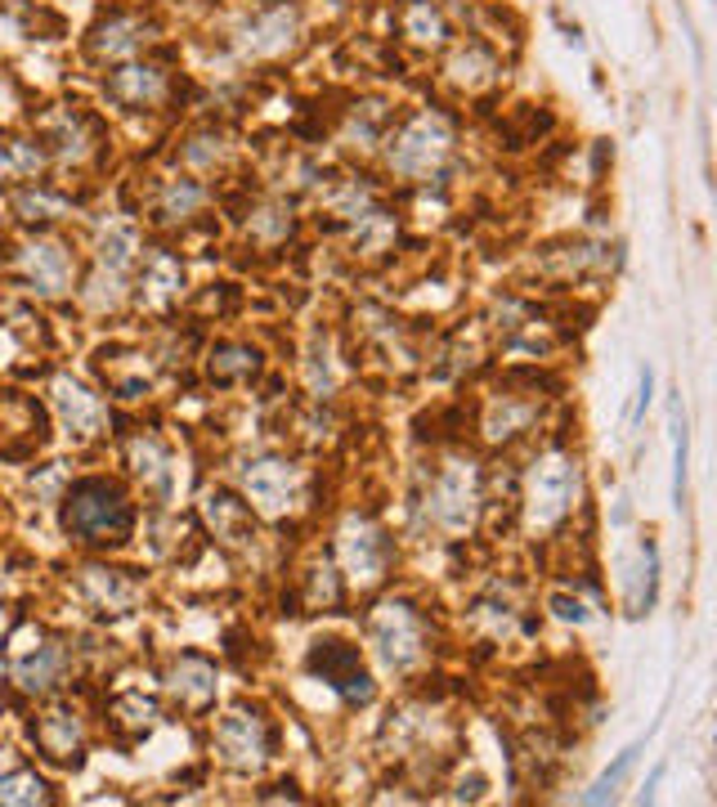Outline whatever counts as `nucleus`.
<instances>
[{
	"label": "nucleus",
	"instance_id": "nucleus-34",
	"mask_svg": "<svg viewBox=\"0 0 717 807\" xmlns=\"http://www.w3.org/2000/svg\"><path fill=\"white\" fill-rule=\"evenodd\" d=\"M673 431H678V440H673V453H678V466H673V503L682 507V498H686V458H691V436H686V413L673 404Z\"/></svg>",
	"mask_w": 717,
	"mask_h": 807
},
{
	"label": "nucleus",
	"instance_id": "nucleus-22",
	"mask_svg": "<svg viewBox=\"0 0 717 807\" xmlns=\"http://www.w3.org/2000/svg\"><path fill=\"white\" fill-rule=\"evenodd\" d=\"M143 41V23L139 19H108L94 27V55H108V59H122V55H135Z\"/></svg>",
	"mask_w": 717,
	"mask_h": 807
},
{
	"label": "nucleus",
	"instance_id": "nucleus-14",
	"mask_svg": "<svg viewBox=\"0 0 717 807\" xmlns=\"http://www.w3.org/2000/svg\"><path fill=\"white\" fill-rule=\"evenodd\" d=\"M55 408H59V417H63V426L72 436H100V426L108 417L100 395H90L85 387H77L72 377H59V382H55Z\"/></svg>",
	"mask_w": 717,
	"mask_h": 807
},
{
	"label": "nucleus",
	"instance_id": "nucleus-11",
	"mask_svg": "<svg viewBox=\"0 0 717 807\" xmlns=\"http://www.w3.org/2000/svg\"><path fill=\"white\" fill-rule=\"evenodd\" d=\"M23 274L41 297H63L72 288V252L59 239H36L23 247Z\"/></svg>",
	"mask_w": 717,
	"mask_h": 807
},
{
	"label": "nucleus",
	"instance_id": "nucleus-40",
	"mask_svg": "<svg viewBox=\"0 0 717 807\" xmlns=\"http://www.w3.org/2000/svg\"><path fill=\"white\" fill-rule=\"evenodd\" d=\"M646 404H650V368H641V387H637V404H633V422L646 413Z\"/></svg>",
	"mask_w": 717,
	"mask_h": 807
},
{
	"label": "nucleus",
	"instance_id": "nucleus-20",
	"mask_svg": "<svg viewBox=\"0 0 717 807\" xmlns=\"http://www.w3.org/2000/svg\"><path fill=\"white\" fill-rule=\"evenodd\" d=\"M126 453H130V466H135V476L143 481V489H153L162 498L171 489V458L162 453V445L149 440V436H135Z\"/></svg>",
	"mask_w": 717,
	"mask_h": 807
},
{
	"label": "nucleus",
	"instance_id": "nucleus-8",
	"mask_svg": "<svg viewBox=\"0 0 717 807\" xmlns=\"http://www.w3.org/2000/svg\"><path fill=\"white\" fill-rule=\"evenodd\" d=\"M310 673L323 678L332 691H337L342 700H350V704H368L377 695V687H372V678L363 669L359 650L350 642H337V637L310 646Z\"/></svg>",
	"mask_w": 717,
	"mask_h": 807
},
{
	"label": "nucleus",
	"instance_id": "nucleus-35",
	"mask_svg": "<svg viewBox=\"0 0 717 807\" xmlns=\"http://www.w3.org/2000/svg\"><path fill=\"white\" fill-rule=\"evenodd\" d=\"M117 718L130 727V731H149L158 723V704L143 700V695H122L117 700Z\"/></svg>",
	"mask_w": 717,
	"mask_h": 807
},
{
	"label": "nucleus",
	"instance_id": "nucleus-31",
	"mask_svg": "<svg viewBox=\"0 0 717 807\" xmlns=\"http://www.w3.org/2000/svg\"><path fill=\"white\" fill-rule=\"evenodd\" d=\"M143 283H149V292H153L158 301H162V297H175V292H180V283H184L180 261H171L166 252L149 256V265H143Z\"/></svg>",
	"mask_w": 717,
	"mask_h": 807
},
{
	"label": "nucleus",
	"instance_id": "nucleus-15",
	"mask_svg": "<svg viewBox=\"0 0 717 807\" xmlns=\"http://www.w3.org/2000/svg\"><path fill=\"white\" fill-rule=\"evenodd\" d=\"M108 94L126 108H149L166 94V72L162 68H149V64H130L122 72H113L108 81Z\"/></svg>",
	"mask_w": 717,
	"mask_h": 807
},
{
	"label": "nucleus",
	"instance_id": "nucleus-7",
	"mask_svg": "<svg viewBox=\"0 0 717 807\" xmlns=\"http://www.w3.org/2000/svg\"><path fill=\"white\" fill-rule=\"evenodd\" d=\"M337 552H342V565L346 575L359 584V588H372L386 579V565H391V539L381 526H372L368 516H346V526L337 534Z\"/></svg>",
	"mask_w": 717,
	"mask_h": 807
},
{
	"label": "nucleus",
	"instance_id": "nucleus-39",
	"mask_svg": "<svg viewBox=\"0 0 717 807\" xmlns=\"http://www.w3.org/2000/svg\"><path fill=\"white\" fill-rule=\"evenodd\" d=\"M552 610L560 614V620H569V624H588V620H592L588 606H583L579 597H565V592H556V597H552Z\"/></svg>",
	"mask_w": 717,
	"mask_h": 807
},
{
	"label": "nucleus",
	"instance_id": "nucleus-29",
	"mask_svg": "<svg viewBox=\"0 0 717 807\" xmlns=\"http://www.w3.org/2000/svg\"><path fill=\"white\" fill-rule=\"evenodd\" d=\"M305 382H310L314 400H327L332 391H337V368H332V355H327V342H323V337H314V346H310Z\"/></svg>",
	"mask_w": 717,
	"mask_h": 807
},
{
	"label": "nucleus",
	"instance_id": "nucleus-41",
	"mask_svg": "<svg viewBox=\"0 0 717 807\" xmlns=\"http://www.w3.org/2000/svg\"><path fill=\"white\" fill-rule=\"evenodd\" d=\"M0 171H14V162H10V149H0Z\"/></svg>",
	"mask_w": 717,
	"mask_h": 807
},
{
	"label": "nucleus",
	"instance_id": "nucleus-36",
	"mask_svg": "<svg viewBox=\"0 0 717 807\" xmlns=\"http://www.w3.org/2000/svg\"><path fill=\"white\" fill-rule=\"evenodd\" d=\"M220 135H198V139H188V149H184V162L188 166H216L220 162Z\"/></svg>",
	"mask_w": 717,
	"mask_h": 807
},
{
	"label": "nucleus",
	"instance_id": "nucleus-9",
	"mask_svg": "<svg viewBox=\"0 0 717 807\" xmlns=\"http://www.w3.org/2000/svg\"><path fill=\"white\" fill-rule=\"evenodd\" d=\"M216 753L220 763L233 768V772H261L265 758H269V736H265V723L247 708H233L216 723Z\"/></svg>",
	"mask_w": 717,
	"mask_h": 807
},
{
	"label": "nucleus",
	"instance_id": "nucleus-10",
	"mask_svg": "<svg viewBox=\"0 0 717 807\" xmlns=\"http://www.w3.org/2000/svg\"><path fill=\"white\" fill-rule=\"evenodd\" d=\"M297 32H301L297 5H269L243 32H238V55H247V59H274L282 50H292Z\"/></svg>",
	"mask_w": 717,
	"mask_h": 807
},
{
	"label": "nucleus",
	"instance_id": "nucleus-16",
	"mask_svg": "<svg viewBox=\"0 0 717 807\" xmlns=\"http://www.w3.org/2000/svg\"><path fill=\"white\" fill-rule=\"evenodd\" d=\"M171 691L184 708H207L216 700V669L203 655H180L171 664Z\"/></svg>",
	"mask_w": 717,
	"mask_h": 807
},
{
	"label": "nucleus",
	"instance_id": "nucleus-6",
	"mask_svg": "<svg viewBox=\"0 0 717 807\" xmlns=\"http://www.w3.org/2000/svg\"><path fill=\"white\" fill-rule=\"evenodd\" d=\"M243 489L261 516L282 520L305 498V471L297 462H282V458H261V462L243 466Z\"/></svg>",
	"mask_w": 717,
	"mask_h": 807
},
{
	"label": "nucleus",
	"instance_id": "nucleus-17",
	"mask_svg": "<svg viewBox=\"0 0 717 807\" xmlns=\"http://www.w3.org/2000/svg\"><path fill=\"white\" fill-rule=\"evenodd\" d=\"M81 592L100 606L104 614H126L135 601H139V588L126 579V575H117V569H100V565H90V569H81Z\"/></svg>",
	"mask_w": 717,
	"mask_h": 807
},
{
	"label": "nucleus",
	"instance_id": "nucleus-23",
	"mask_svg": "<svg viewBox=\"0 0 717 807\" xmlns=\"http://www.w3.org/2000/svg\"><path fill=\"white\" fill-rule=\"evenodd\" d=\"M404 36L417 41V45H444L449 23H444V14L436 5H430V0H408V5H404Z\"/></svg>",
	"mask_w": 717,
	"mask_h": 807
},
{
	"label": "nucleus",
	"instance_id": "nucleus-37",
	"mask_svg": "<svg viewBox=\"0 0 717 807\" xmlns=\"http://www.w3.org/2000/svg\"><path fill=\"white\" fill-rule=\"evenodd\" d=\"M19 211L27 220H36V216H63V203L50 198V194H41V188H23V194H19Z\"/></svg>",
	"mask_w": 717,
	"mask_h": 807
},
{
	"label": "nucleus",
	"instance_id": "nucleus-24",
	"mask_svg": "<svg viewBox=\"0 0 717 807\" xmlns=\"http://www.w3.org/2000/svg\"><path fill=\"white\" fill-rule=\"evenodd\" d=\"M494 72H498V64L481 50V45H466V50H458V55H453V64H449V77H453L458 85H466V90L489 85V81H494Z\"/></svg>",
	"mask_w": 717,
	"mask_h": 807
},
{
	"label": "nucleus",
	"instance_id": "nucleus-2",
	"mask_svg": "<svg viewBox=\"0 0 717 807\" xmlns=\"http://www.w3.org/2000/svg\"><path fill=\"white\" fill-rule=\"evenodd\" d=\"M574 503H579V462L560 449L543 453L524 476V516H530V526L556 530Z\"/></svg>",
	"mask_w": 717,
	"mask_h": 807
},
{
	"label": "nucleus",
	"instance_id": "nucleus-30",
	"mask_svg": "<svg viewBox=\"0 0 717 807\" xmlns=\"http://www.w3.org/2000/svg\"><path fill=\"white\" fill-rule=\"evenodd\" d=\"M122 297H126V274L94 269V278L85 283V305H90V310H117Z\"/></svg>",
	"mask_w": 717,
	"mask_h": 807
},
{
	"label": "nucleus",
	"instance_id": "nucleus-38",
	"mask_svg": "<svg viewBox=\"0 0 717 807\" xmlns=\"http://www.w3.org/2000/svg\"><path fill=\"white\" fill-rule=\"evenodd\" d=\"M252 229L261 233V239H265V243H274V239H282V233H287V229H292V216H287L282 207H265V211H261V216L252 220Z\"/></svg>",
	"mask_w": 717,
	"mask_h": 807
},
{
	"label": "nucleus",
	"instance_id": "nucleus-19",
	"mask_svg": "<svg viewBox=\"0 0 717 807\" xmlns=\"http://www.w3.org/2000/svg\"><path fill=\"white\" fill-rule=\"evenodd\" d=\"M0 426H10V431H0V453H5L10 436H27L32 449L45 445V417L32 400H23L19 391H0Z\"/></svg>",
	"mask_w": 717,
	"mask_h": 807
},
{
	"label": "nucleus",
	"instance_id": "nucleus-25",
	"mask_svg": "<svg viewBox=\"0 0 717 807\" xmlns=\"http://www.w3.org/2000/svg\"><path fill=\"white\" fill-rule=\"evenodd\" d=\"M211 382H243V377L256 372V350L252 346H216L211 350Z\"/></svg>",
	"mask_w": 717,
	"mask_h": 807
},
{
	"label": "nucleus",
	"instance_id": "nucleus-26",
	"mask_svg": "<svg viewBox=\"0 0 717 807\" xmlns=\"http://www.w3.org/2000/svg\"><path fill=\"white\" fill-rule=\"evenodd\" d=\"M203 184H194V180H166V188H162V198H158V216L162 220H184V216H194L198 207H203Z\"/></svg>",
	"mask_w": 717,
	"mask_h": 807
},
{
	"label": "nucleus",
	"instance_id": "nucleus-12",
	"mask_svg": "<svg viewBox=\"0 0 717 807\" xmlns=\"http://www.w3.org/2000/svg\"><path fill=\"white\" fill-rule=\"evenodd\" d=\"M63 673H68V650H63V642H36V646H27V650H19V655L10 659V678H14L23 691H32V695L59 687Z\"/></svg>",
	"mask_w": 717,
	"mask_h": 807
},
{
	"label": "nucleus",
	"instance_id": "nucleus-5",
	"mask_svg": "<svg viewBox=\"0 0 717 807\" xmlns=\"http://www.w3.org/2000/svg\"><path fill=\"white\" fill-rule=\"evenodd\" d=\"M368 633H372V646H377L381 664H386V669H395V673H408L413 664L421 659V650H426L421 620H417V610H413L408 601H386V606H377Z\"/></svg>",
	"mask_w": 717,
	"mask_h": 807
},
{
	"label": "nucleus",
	"instance_id": "nucleus-27",
	"mask_svg": "<svg viewBox=\"0 0 717 807\" xmlns=\"http://www.w3.org/2000/svg\"><path fill=\"white\" fill-rule=\"evenodd\" d=\"M637 753H641V745H628L624 753H618L614 763H610V768L597 776V785L583 794V803H605V798H614V794H618V785H624V781L633 776V768H637Z\"/></svg>",
	"mask_w": 717,
	"mask_h": 807
},
{
	"label": "nucleus",
	"instance_id": "nucleus-3",
	"mask_svg": "<svg viewBox=\"0 0 717 807\" xmlns=\"http://www.w3.org/2000/svg\"><path fill=\"white\" fill-rule=\"evenodd\" d=\"M426 516L449 534L475 526V516H481V471H475V462L449 458L440 466V476L426 489Z\"/></svg>",
	"mask_w": 717,
	"mask_h": 807
},
{
	"label": "nucleus",
	"instance_id": "nucleus-21",
	"mask_svg": "<svg viewBox=\"0 0 717 807\" xmlns=\"http://www.w3.org/2000/svg\"><path fill=\"white\" fill-rule=\"evenodd\" d=\"M534 404H520L516 395H498L494 404H489V417H485V436L489 440H511V436H520L524 426L534 422Z\"/></svg>",
	"mask_w": 717,
	"mask_h": 807
},
{
	"label": "nucleus",
	"instance_id": "nucleus-32",
	"mask_svg": "<svg viewBox=\"0 0 717 807\" xmlns=\"http://www.w3.org/2000/svg\"><path fill=\"white\" fill-rule=\"evenodd\" d=\"M0 803H19V807L50 803V789H45V781L36 772H14V776L0 781Z\"/></svg>",
	"mask_w": 717,
	"mask_h": 807
},
{
	"label": "nucleus",
	"instance_id": "nucleus-13",
	"mask_svg": "<svg viewBox=\"0 0 717 807\" xmlns=\"http://www.w3.org/2000/svg\"><path fill=\"white\" fill-rule=\"evenodd\" d=\"M36 745L45 749V758H55V763H81V749H85V731H81V718L72 708H55V714H45L36 723Z\"/></svg>",
	"mask_w": 717,
	"mask_h": 807
},
{
	"label": "nucleus",
	"instance_id": "nucleus-33",
	"mask_svg": "<svg viewBox=\"0 0 717 807\" xmlns=\"http://www.w3.org/2000/svg\"><path fill=\"white\" fill-rule=\"evenodd\" d=\"M305 592H310V606H337L342 601V588H337V569L327 561H314L305 569Z\"/></svg>",
	"mask_w": 717,
	"mask_h": 807
},
{
	"label": "nucleus",
	"instance_id": "nucleus-4",
	"mask_svg": "<svg viewBox=\"0 0 717 807\" xmlns=\"http://www.w3.org/2000/svg\"><path fill=\"white\" fill-rule=\"evenodd\" d=\"M453 153V126L440 113H417L391 139V171L408 180H430Z\"/></svg>",
	"mask_w": 717,
	"mask_h": 807
},
{
	"label": "nucleus",
	"instance_id": "nucleus-1",
	"mask_svg": "<svg viewBox=\"0 0 717 807\" xmlns=\"http://www.w3.org/2000/svg\"><path fill=\"white\" fill-rule=\"evenodd\" d=\"M63 530L81 543H126L135 511L113 481H77L63 498Z\"/></svg>",
	"mask_w": 717,
	"mask_h": 807
},
{
	"label": "nucleus",
	"instance_id": "nucleus-18",
	"mask_svg": "<svg viewBox=\"0 0 717 807\" xmlns=\"http://www.w3.org/2000/svg\"><path fill=\"white\" fill-rule=\"evenodd\" d=\"M203 511H207V520H211V530H216L220 543L243 547L252 539V507L238 503L233 494H207Z\"/></svg>",
	"mask_w": 717,
	"mask_h": 807
},
{
	"label": "nucleus",
	"instance_id": "nucleus-28",
	"mask_svg": "<svg viewBox=\"0 0 717 807\" xmlns=\"http://www.w3.org/2000/svg\"><path fill=\"white\" fill-rule=\"evenodd\" d=\"M100 269H113V274H126L130 269V261H135V229H126V224H117V229H108L104 239H100Z\"/></svg>",
	"mask_w": 717,
	"mask_h": 807
}]
</instances>
